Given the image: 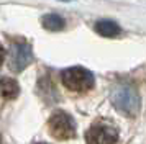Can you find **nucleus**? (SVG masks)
Returning <instances> with one entry per match:
<instances>
[{"label":"nucleus","instance_id":"f257e3e1","mask_svg":"<svg viewBox=\"0 0 146 144\" xmlns=\"http://www.w3.org/2000/svg\"><path fill=\"white\" fill-rule=\"evenodd\" d=\"M110 100H112L113 106H115L120 113L126 115V116L133 118L139 113L141 100H139L138 90H136L133 85H128V84L117 85L112 90Z\"/></svg>","mask_w":146,"mask_h":144},{"label":"nucleus","instance_id":"f03ea898","mask_svg":"<svg viewBox=\"0 0 146 144\" xmlns=\"http://www.w3.org/2000/svg\"><path fill=\"white\" fill-rule=\"evenodd\" d=\"M62 84L71 92H89L95 84L92 72L84 67H69L61 74Z\"/></svg>","mask_w":146,"mask_h":144},{"label":"nucleus","instance_id":"7ed1b4c3","mask_svg":"<svg viewBox=\"0 0 146 144\" xmlns=\"http://www.w3.org/2000/svg\"><path fill=\"white\" fill-rule=\"evenodd\" d=\"M48 128L51 136L61 141L72 139L76 136V123L71 115H67L66 111H56L48 121Z\"/></svg>","mask_w":146,"mask_h":144},{"label":"nucleus","instance_id":"20e7f679","mask_svg":"<svg viewBox=\"0 0 146 144\" xmlns=\"http://www.w3.org/2000/svg\"><path fill=\"white\" fill-rule=\"evenodd\" d=\"M87 144H117L118 143V131L113 124L95 123L86 133Z\"/></svg>","mask_w":146,"mask_h":144},{"label":"nucleus","instance_id":"39448f33","mask_svg":"<svg viewBox=\"0 0 146 144\" xmlns=\"http://www.w3.org/2000/svg\"><path fill=\"white\" fill-rule=\"evenodd\" d=\"M33 61V51L31 46L25 41H18L13 44L12 49V59H10V69L13 72H21L30 62Z\"/></svg>","mask_w":146,"mask_h":144},{"label":"nucleus","instance_id":"423d86ee","mask_svg":"<svg viewBox=\"0 0 146 144\" xmlns=\"http://www.w3.org/2000/svg\"><path fill=\"white\" fill-rule=\"evenodd\" d=\"M20 95V85L12 77L0 79V98L3 100H15Z\"/></svg>","mask_w":146,"mask_h":144},{"label":"nucleus","instance_id":"0eeeda50","mask_svg":"<svg viewBox=\"0 0 146 144\" xmlns=\"http://www.w3.org/2000/svg\"><path fill=\"white\" fill-rule=\"evenodd\" d=\"M94 28L104 38H117L120 33H121V28L115 21H112V20H99Z\"/></svg>","mask_w":146,"mask_h":144},{"label":"nucleus","instance_id":"6e6552de","mask_svg":"<svg viewBox=\"0 0 146 144\" xmlns=\"http://www.w3.org/2000/svg\"><path fill=\"white\" fill-rule=\"evenodd\" d=\"M41 25H43V28H46L49 31H61L66 26V21H64V18H61L59 15L49 13V15H44L41 18Z\"/></svg>","mask_w":146,"mask_h":144},{"label":"nucleus","instance_id":"1a4fd4ad","mask_svg":"<svg viewBox=\"0 0 146 144\" xmlns=\"http://www.w3.org/2000/svg\"><path fill=\"white\" fill-rule=\"evenodd\" d=\"M3 59H5V49H3V46L0 44V65L3 62Z\"/></svg>","mask_w":146,"mask_h":144},{"label":"nucleus","instance_id":"9d476101","mask_svg":"<svg viewBox=\"0 0 146 144\" xmlns=\"http://www.w3.org/2000/svg\"><path fill=\"white\" fill-rule=\"evenodd\" d=\"M38 144H46V143H38Z\"/></svg>","mask_w":146,"mask_h":144},{"label":"nucleus","instance_id":"9b49d317","mask_svg":"<svg viewBox=\"0 0 146 144\" xmlns=\"http://www.w3.org/2000/svg\"><path fill=\"white\" fill-rule=\"evenodd\" d=\"M0 144H2V139H0Z\"/></svg>","mask_w":146,"mask_h":144}]
</instances>
